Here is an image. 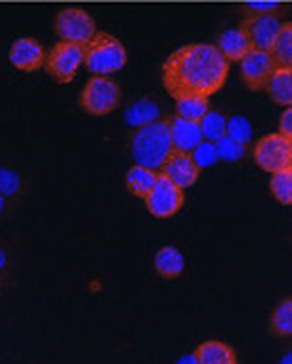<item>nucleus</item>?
Wrapping results in <instances>:
<instances>
[{"label":"nucleus","mask_w":292,"mask_h":364,"mask_svg":"<svg viewBox=\"0 0 292 364\" xmlns=\"http://www.w3.org/2000/svg\"><path fill=\"white\" fill-rule=\"evenodd\" d=\"M229 62L214 45H185L163 64V87L174 100L210 97L225 85Z\"/></svg>","instance_id":"nucleus-1"},{"label":"nucleus","mask_w":292,"mask_h":364,"mask_svg":"<svg viewBox=\"0 0 292 364\" xmlns=\"http://www.w3.org/2000/svg\"><path fill=\"white\" fill-rule=\"evenodd\" d=\"M174 153L170 138V119H157L148 125L138 127L131 138V155L136 166L159 172L166 159Z\"/></svg>","instance_id":"nucleus-2"},{"label":"nucleus","mask_w":292,"mask_h":364,"mask_svg":"<svg viewBox=\"0 0 292 364\" xmlns=\"http://www.w3.org/2000/svg\"><path fill=\"white\" fill-rule=\"evenodd\" d=\"M83 64L92 75L110 77L127 64V49L117 36L96 32L94 38L83 45Z\"/></svg>","instance_id":"nucleus-3"},{"label":"nucleus","mask_w":292,"mask_h":364,"mask_svg":"<svg viewBox=\"0 0 292 364\" xmlns=\"http://www.w3.org/2000/svg\"><path fill=\"white\" fill-rule=\"evenodd\" d=\"M252 157L256 166L269 174L292 168V138L282 134H269L256 140L252 149Z\"/></svg>","instance_id":"nucleus-4"},{"label":"nucleus","mask_w":292,"mask_h":364,"mask_svg":"<svg viewBox=\"0 0 292 364\" xmlns=\"http://www.w3.org/2000/svg\"><path fill=\"white\" fill-rule=\"evenodd\" d=\"M119 102H121L119 83L112 81L110 77H102V75H94L81 93L83 110L90 114H96V117H104V114L112 112L119 106Z\"/></svg>","instance_id":"nucleus-5"},{"label":"nucleus","mask_w":292,"mask_h":364,"mask_svg":"<svg viewBox=\"0 0 292 364\" xmlns=\"http://www.w3.org/2000/svg\"><path fill=\"white\" fill-rule=\"evenodd\" d=\"M83 66V45L60 41L45 58L47 73L62 85L70 83Z\"/></svg>","instance_id":"nucleus-6"},{"label":"nucleus","mask_w":292,"mask_h":364,"mask_svg":"<svg viewBox=\"0 0 292 364\" xmlns=\"http://www.w3.org/2000/svg\"><path fill=\"white\" fill-rule=\"evenodd\" d=\"M55 32L66 43L87 45L97 30L94 17L87 11H83L79 6H68L55 15Z\"/></svg>","instance_id":"nucleus-7"},{"label":"nucleus","mask_w":292,"mask_h":364,"mask_svg":"<svg viewBox=\"0 0 292 364\" xmlns=\"http://www.w3.org/2000/svg\"><path fill=\"white\" fill-rule=\"evenodd\" d=\"M144 201H146V210L155 218H170L176 212H180L185 203V191L178 188L172 181H168L163 174H159L151 193L144 197Z\"/></svg>","instance_id":"nucleus-8"},{"label":"nucleus","mask_w":292,"mask_h":364,"mask_svg":"<svg viewBox=\"0 0 292 364\" xmlns=\"http://www.w3.org/2000/svg\"><path fill=\"white\" fill-rule=\"evenodd\" d=\"M239 28L250 38L252 49L269 51L276 36L282 30V21L278 19L276 13H250V17H246Z\"/></svg>","instance_id":"nucleus-9"},{"label":"nucleus","mask_w":292,"mask_h":364,"mask_svg":"<svg viewBox=\"0 0 292 364\" xmlns=\"http://www.w3.org/2000/svg\"><path fill=\"white\" fill-rule=\"evenodd\" d=\"M239 70H242V81L250 91H263L269 77L276 70V64L269 55V51L261 49H250L242 60H239Z\"/></svg>","instance_id":"nucleus-10"},{"label":"nucleus","mask_w":292,"mask_h":364,"mask_svg":"<svg viewBox=\"0 0 292 364\" xmlns=\"http://www.w3.org/2000/svg\"><path fill=\"white\" fill-rule=\"evenodd\" d=\"M45 58H47L45 47L36 38H30V36L17 38L11 45V51H9V62L21 73L40 70L45 66Z\"/></svg>","instance_id":"nucleus-11"},{"label":"nucleus","mask_w":292,"mask_h":364,"mask_svg":"<svg viewBox=\"0 0 292 364\" xmlns=\"http://www.w3.org/2000/svg\"><path fill=\"white\" fill-rule=\"evenodd\" d=\"M159 174H163L168 181H172L178 188H189V186H193L197 178H199V174H201V170L195 166L193 157L189 155V153H172L168 159H166V164L161 166V170H159Z\"/></svg>","instance_id":"nucleus-12"},{"label":"nucleus","mask_w":292,"mask_h":364,"mask_svg":"<svg viewBox=\"0 0 292 364\" xmlns=\"http://www.w3.org/2000/svg\"><path fill=\"white\" fill-rule=\"evenodd\" d=\"M170 138H172V149L176 153H193V149L203 140L199 123L174 117L170 119Z\"/></svg>","instance_id":"nucleus-13"},{"label":"nucleus","mask_w":292,"mask_h":364,"mask_svg":"<svg viewBox=\"0 0 292 364\" xmlns=\"http://www.w3.org/2000/svg\"><path fill=\"white\" fill-rule=\"evenodd\" d=\"M214 47L231 64V62H239L252 49V43H250V38L246 36V32L242 28H233V30L222 32L218 36V45H214Z\"/></svg>","instance_id":"nucleus-14"},{"label":"nucleus","mask_w":292,"mask_h":364,"mask_svg":"<svg viewBox=\"0 0 292 364\" xmlns=\"http://www.w3.org/2000/svg\"><path fill=\"white\" fill-rule=\"evenodd\" d=\"M197 364H237V356L231 346L222 341H203L193 352Z\"/></svg>","instance_id":"nucleus-15"},{"label":"nucleus","mask_w":292,"mask_h":364,"mask_svg":"<svg viewBox=\"0 0 292 364\" xmlns=\"http://www.w3.org/2000/svg\"><path fill=\"white\" fill-rule=\"evenodd\" d=\"M155 269L166 279H176L185 272V255L176 246H163L155 255Z\"/></svg>","instance_id":"nucleus-16"},{"label":"nucleus","mask_w":292,"mask_h":364,"mask_svg":"<svg viewBox=\"0 0 292 364\" xmlns=\"http://www.w3.org/2000/svg\"><path fill=\"white\" fill-rule=\"evenodd\" d=\"M265 90L269 91V95L276 104L288 108L292 104V68H276L274 75L269 77Z\"/></svg>","instance_id":"nucleus-17"},{"label":"nucleus","mask_w":292,"mask_h":364,"mask_svg":"<svg viewBox=\"0 0 292 364\" xmlns=\"http://www.w3.org/2000/svg\"><path fill=\"white\" fill-rule=\"evenodd\" d=\"M269 55L276 68H292V23H282V30L276 36Z\"/></svg>","instance_id":"nucleus-18"},{"label":"nucleus","mask_w":292,"mask_h":364,"mask_svg":"<svg viewBox=\"0 0 292 364\" xmlns=\"http://www.w3.org/2000/svg\"><path fill=\"white\" fill-rule=\"evenodd\" d=\"M157 176H159V172H153V170L142 168V166H134V168L127 172V176H125L127 191H129L134 197L144 199V197L151 193V188H153V184L157 181Z\"/></svg>","instance_id":"nucleus-19"},{"label":"nucleus","mask_w":292,"mask_h":364,"mask_svg":"<svg viewBox=\"0 0 292 364\" xmlns=\"http://www.w3.org/2000/svg\"><path fill=\"white\" fill-rule=\"evenodd\" d=\"M157 119H159V106L153 100H148V97L138 100L125 112V121L131 127H142V125H148V123H153Z\"/></svg>","instance_id":"nucleus-20"},{"label":"nucleus","mask_w":292,"mask_h":364,"mask_svg":"<svg viewBox=\"0 0 292 364\" xmlns=\"http://www.w3.org/2000/svg\"><path fill=\"white\" fill-rule=\"evenodd\" d=\"M271 333L276 337L288 339L292 335V299L280 301V305L271 314Z\"/></svg>","instance_id":"nucleus-21"},{"label":"nucleus","mask_w":292,"mask_h":364,"mask_svg":"<svg viewBox=\"0 0 292 364\" xmlns=\"http://www.w3.org/2000/svg\"><path fill=\"white\" fill-rule=\"evenodd\" d=\"M207 110H210L207 97H180V100H176V117H180V119L199 123Z\"/></svg>","instance_id":"nucleus-22"},{"label":"nucleus","mask_w":292,"mask_h":364,"mask_svg":"<svg viewBox=\"0 0 292 364\" xmlns=\"http://www.w3.org/2000/svg\"><path fill=\"white\" fill-rule=\"evenodd\" d=\"M199 129H201V138L207 142H216L218 138H222L227 134V117L214 110H207L205 117L199 121Z\"/></svg>","instance_id":"nucleus-23"},{"label":"nucleus","mask_w":292,"mask_h":364,"mask_svg":"<svg viewBox=\"0 0 292 364\" xmlns=\"http://www.w3.org/2000/svg\"><path fill=\"white\" fill-rule=\"evenodd\" d=\"M269 188L274 193V197L282 203V205H291L292 203V168L280 170L271 174Z\"/></svg>","instance_id":"nucleus-24"},{"label":"nucleus","mask_w":292,"mask_h":364,"mask_svg":"<svg viewBox=\"0 0 292 364\" xmlns=\"http://www.w3.org/2000/svg\"><path fill=\"white\" fill-rule=\"evenodd\" d=\"M214 146H216L218 159H222V161H242L248 155V144H242L227 134L222 138H218L214 142Z\"/></svg>","instance_id":"nucleus-25"},{"label":"nucleus","mask_w":292,"mask_h":364,"mask_svg":"<svg viewBox=\"0 0 292 364\" xmlns=\"http://www.w3.org/2000/svg\"><path fill=\"white\" fill-rule=\"evenodd\" d=\"M227 136H231L233 140L242 142V144H248L252 140V127L248 123L246 117H231L227 119Z\"/></svg>","instance_id":"nucleus-26"},{"label":"nucleus","mask_w":292,"mask_h":364,"mask_svg":"<svg viewBox=\"0 0 292 364\" xmlns=\"http://www.w3.org/2000/svg\"><path fill=\"white\" fill-rule=\"evenodd\" d=\"M191 157H193L195 166L199 168V170H203V168H212L216 161H218V155H216V146H214V142H207V140H201L197 146L193 149V153H189Z\"/></svg>","instance_id":"nucleus-27"},{"label":"nucleus","mask_w":292,"mask_h":364,"mask_svg":"<svg viewBox=\"0 0 292 364\" xmlns=\"http://www.w3.org/2000/svg\"><path fill=\"white\" fill-rule=\"evenodd\" d=\"M21 188V181L13 170L0 168V195L2 197H15Z\"/></svg>","instance_id":"nucleus-28"},{"label":"nucleus","mask_w":292,"mask_h":364,"mask_svg":"<svg viewBox=\"0 0 292 364\" xmlns=\"http://www.w3.org/2000/svg\"><path fill=\"white\" fill-rule=\"evenodd\" d=\"M280 6H282L280 2H265V0H250L246 4L250 13H278Z\"/></svg>","instance_id":"nucleus-29"},{"label":"nucleus","mask_w":292,"mask_h":364,"mask_svg":"<svg viewBox=\"0 0 292 364\" xmlns=\"http://www.w3.org/2000/svg\"><path fill=\"white\" fill-rule=\"evenodd\" d=\"M278 134H282V136H286V138H292V110L291 106L282 112V117H280V132Z\"/></svg>","instance_id":"nucleus-30"},{"label":"nucleus","mask_w":292,"mask_h":364,"mask_svg":"<svg viewBox=\"0 0 292 364\" xmlns=\"http://www.w3.org/2000/svg\"><path fill=\"white\" fill-rule=\"evenodd\" d=\"M178 364H197V363H195L193 354H191V356H185V358H180V360H178Z\"/></svg>","instance_id":"nucleus-31"},{"label":"nucleus","mask_w":292,"mask_h":364,"mask_svg":"<svg viewBox=\"0 0 292 364\" xmlns=\"http://www.w3.org/2000/svg\"><path fill=\"white\" fill-rule=\"evenodd\" d=\"M6 267V255H4V250H0V272Z\"/></svg>","instance_id":"nucleus-32"},{"label":"nucleus","mask_w":292,"mask_h":364,"mask_svg":"<svg viewBox=\"0 0 292 364\" xmlns=\"http://www.w3.org/2000/svg\"><path fill=\"white\" fill-rule=\"evenodd\" d=\"M291 360H292V358H291V354H286V356H284V358H282V363H280V364H291Z\"/></svg>","instance_id":"nucleus-33"},{"label":"nucleus","mask_w":292,"mask_h":364,"mask_svg":"<svg viewBox=\"0 0 292 364\" xmlns=\"http://www.w3.org/2000/svg\"><path fill=\"white\" fill-rule=\"evenodd\" d=\"M2 212H4V197L0 195V214H2Z\"/></svg>","instance_id":"nucleus-34"}]
</instances>
